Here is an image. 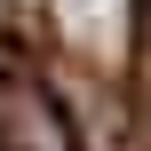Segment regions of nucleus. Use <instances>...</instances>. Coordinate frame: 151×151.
<instances>
[{"label":"nucleus","mask_w":151,"mask_h":151,"mask_svg":"<svg viewBox=\"0 0 151 151\" xmlns=\"http://www.w3.org/2000/svg\"><path fill=\"white\" fill-rule=\"evenodd\" d=\"M48 32L64 40V56L119 72L127 64V32H135V0H48Z\"/></svg>","instance_id":"obj_1"},{"label":"nucleus","mask_w":151,"mask_h":151,"mask_svg":"<svg viewBox=\"0 0 151 151\" xmlns=\"http://www.w3.org/2000/svg\"><path fill=\"white\" fill-rule=\"evenodd\" d=\"M0 151H72V127L48 96H32L24 80L0 88Z\"/></svg>","instance_id":"obj_2"},{"label":"nucleus","mask_w":151,"mask_h":151,"mask_svg":"<svg viewBox=\"0 0 151 151\" xmlns=\"http://www.w3.org/2000/svg\"><path fill=\"white\" fill-rule=\"evenodd\" d=\"M143 72H151V16H143Z\"/></svg>","instance_id":"obj_3"}]
</instances>
